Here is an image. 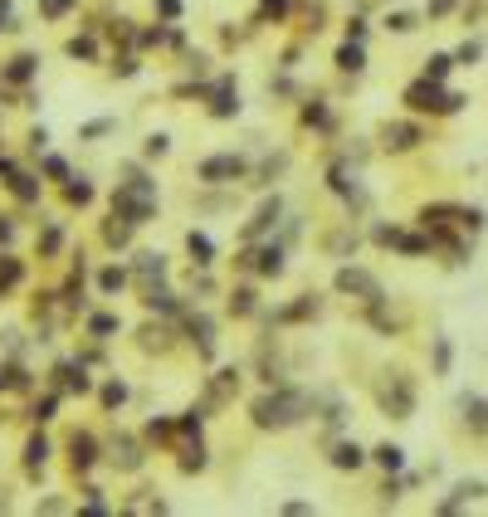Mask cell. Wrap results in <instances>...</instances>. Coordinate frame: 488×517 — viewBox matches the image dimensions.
I'll return each mask as SVG.
<instances>
[{"mask_svg":"<svg viewBox=\"0 0 488 517\" xmlns=\"http://www.w3.org/2000/svg\"><path fill=\"white\" fill-rule=\"evenodd\" d=\"M312 410V396L308 391H274V396H264V401H254V424L259 429H284V424H298L303 415Z\"/></svg>","mask_w":488,"mask_h":517,"instance_id":"obj_1","label":"cell"},{"mask_svg":"<svg viewBox=\"0 0 488 517\" xmlns=\"http://www.w3.org/2000/svg\"><path fill=\"white\" fill-rule=\"evenodd\" d=\"M112 210H117L127 224H147V220L157 215V181L132 176L127 186H117V191H112Z\"/></svg>","mask_w":488,"mask_h":517,"instance_id":"obj_2","label":"cell"},{"mask_svg":"<svg viewBox=\"0 0 488 517\" xmlns=\"http://www.w3.org/2000/svg\"><path fill=\"white\" fill-rule=\"evenodd\" d=\"M405 103L415 107V112H454L464 98H459V93H444L435 79H420V83L405 88Z\"/></svg>","mask_w":488,"mask_h":517,"instance_id":"obj_3","label":"cell"},{"mask_svg":"<svg viewBox=\"0 0 488 517\" xmlns=\"http://www.w3.org/2000/svg\"><path fill=\"white\" fill-rule=\"evenodd\" d=\"M337 293H362L367 303H376L381 298V283L367 269H337Z\"/></svg>","mask_w":488,"mask_h":517,"instance_id":"obj_4","label":"cell"},{"mask_svg":"<svg viewBox=\"0 0 488 517\" xmlns=\"http://www.w3.org/2000/svg\"><path fill=\"white\" fill-rule=\"evenodd\" d=\"M239 171H244V156H230V152H225V156H210V161H200V181H205V186L235 181Z\"/></svg>","mask_w":488,"mask_h":517,"instance_id":"obj_5","label":"cell"},{"mask_svg":"<svg viewBox=\"0 0 488 517\" xmlns=\"http://www.w3.org/2000/svg\"><path fill=\"white\" fill-rule=\"evenodd\" d=\"M381 405H386L395 419H410V410H415V391H410V381L400 376L395 386H386V396H381Z\"/></svg>","mask_w":488,"mask_h":517,"instance_id":"obj_6","label":"cell"},{"mask_svg":"<svg viewBox=\"0 0 488 517\" xmlns=\"http://www.w3.org/2000/svg\"><path fill=\"white\" fill-rule=\"evenodd\" d=\"M239 264H254L264 278H279V274H284V244H269V249H259V254H239Z\"/></svg>","mask_w":488,"mask_h":517,"instance_id":"obj_7","label":"cell"},{"mask_svg":"<svg viewBox=\"0 0 488 517\" xmlns=\"http://www.w3.org/2000/svg\"><path fill=\"white\" fill-rule=\"evenodd\" d=\"M381 142H386L390 152H410V147L420 142V127H415V122H386V127H381Z\"/></svg>","mask_w":488,"mask_h":517,"instance_id":"obj_8","label":"cell"},{"mask_svg":"<svg viewBox=\"0 0 488 517\" xmlns=\"http://www.w3.org/2000/svg\"><path fill=\"white\" fill-rule=\"evenodd\" d=\"M279 215H284V201H279V196H274V201H264V206H259V215L244 224V239H259V234H269V229L279 224Z\"/></svg>","mask_w":488,"mask_h":517,"instance_id":"obj_9","label":"cell"},{"mask_svg":"<svg viewBox=\"0 0 488 517\" xmlns=\"http://www.w3.org/2000/svg\"><path fill=\"white\" fill-rule=\"evenodd\" d=\"M239 112V93L230 88V79L215 83V98H210V117H235Z\"/></svg>","mask_w":488,"mask_h":517,"instance_id":"obj_10","label":"cell"},{"mask_svg":"<svg viewBox=\"0 0 488 517\" xmlns=\"http://www.w3.org/2000/svg\"><path fill=\"white\" fill-rule=\"evenodd\" d=\"M93 459H98V444L88 434H74V439H69V464L84 474V469H93Z\"/></svg>","mask_w":488,"mask_h":517,"instance_id":"obj_11","label":"cell"},{"mask_svg":"<svg viewBox=\"0 0 488 517\" xmlns=\"http://www.w3.org/2000/svg\"><path fill=\"white\" fill-rule=\"evenodd\" d=\"M59 376H64V391H74V396H88L93 391V381L84 376V361H64Z\"/></svg>","mask_w":488,"mask_h":517,"instance_id":"obj_12","label":"cell"},{"mask_svg":"<svg viewBox=\"0 0 488 517\" xmlns=\"http://www.w3.org/2000/svg\"><path fill=\"white\" fill-rule=\"evenodd\" d=\"M186 249H191V259L200 264V269H210V264H215V244H210V234L191 229V234H186Z\"/></svg>","mask_w":488,"mask_h":517,"instance_id":"obj_13","label":"cell"},{"mask_svg":"<svg viewBox=\"0 0 488 517\" xmlns=\"http://www.w3.org/2000/svg\"><path fill=\"white\" fill-rule=\"evenodd\" d=\"M191 337L200 342V356H215V327H210L205 312H195V317H191Z\"/></svg>","mask_w":488,"mask_h":517,"instance_id":"obj_14","label":"cell"},{"mask_svg":"<svg viewBox=\"0 0 488 517\" xmlns=\"http://www.w3.org/2000/svg\"><path fill=\"white\" fill-rule=\"evenodd\" d=\"M337 69H347V74H362V69H367V54H362L357 39H347V44L337 49Z\"/></svg>","mask_w":488,"mask_h":517,"instance_id":"obj_15","label":"cell"},{"mask_svg":"<svg viewBox=\"0 0 488 517\" xmlns=\"http://www.w3.org/2000/svg\"><path fill=\"white\" fill-rule=\"evenodd\" d=\"M44 459H49V439H44V434H34V439L25 444V469H29V474H39V469H44Z\"/></svg>","mask_w":488,"mask_h":517,"instance_id":"obj_16","label":"cell"},{"mask_svg":"<svg viewBox=\"0 0 488 517\" xmlns=\"http://www.w3.org/2000/svg\"><path fill=\"white\" fill-rule=\"evenodd\" d=\"M362 464H367V454L357 444H332V469H362Z\"/></svg>","mask_w":488,"mask_h":517,"instance_id":"obj_17","label":"cell"},{"mask_svg":"<svg viewBox=\"0 0 488 517\" xmlns=\"http://www.w3.org/2000/svg\"><path fill=\"white\" fill-rule=\"evenodd\" d=\"M371 459H376L381 469H390V474H395V469L405 464V449H400V444H376V449H371Z\"/></svg>","mask_w":488,"mask_h":517,"instance_id":"obj_18","label":"cell"},{"mask_svg":"<svg viewBox=\"0 0 488 517\" xmlns=\"http://www.w3.org/2000/svg\"><path fill=\"white\" fill-rule=\"evenodd\" d=\"M34 64H39L34 54H20V59H10V69H5V83H25V79L34 74Z\"/></svg>","mask_w":488,"mask_h":517,"instance_id":"obj_19","label":"cell"},{"mask_svg":"<svg viewBox=\"0 0 488 517\" xmlns=\"http://www.w3.org/2000/svg\"><path fill=\"white\" fill-rule=\"evenodd\" d=\"M112 464H117V469H137V464H142L137 444H132V439H117V444H112Z\"/></svg>","mask_w":488,"mask_h":517,"instance_id":"obj_20","label":"cell"},{"mask_svg":"<svg viewBox=\"0 0 488 517\" xmlns=\"http://www.w3.org/2000/svg\"><path fill=\"white\" fill-rule=\"evenodd\" d=\"M479 493H484V483H459V488L440 503V513H454V508H464V498H479Z\"/></svg>","mask_w":488,"mask_h":517,"instance_id":"obj_21","label":"cell"},{"mask_svg":"<svg viewBox=\"0 0 488 517\" xmlns=\"http://www.w3.org/2000/svg\"><path fill=\"white\" fill-rule=\"evenodd\" d=\"M137 274H142V278H161V274H166V259H161V254H137Z\"/></svg>","mask_w":488,"mask_h":517,"instance_id":"obj_22","label":"cell"},{"mask_svg":"<svg viewBox=\"0 0 488 517\" xmlns=\"http://www.w3.org/2000/svg\"><path fill=\"white\" fill-rule=\"evenodd\" d=\"M88 332H93L98 342H107V337L117 332V317H112V312H98V317H88Z\"/></svg>","mask_w":488,"mask_h":517,"instance_id":"obj_23","label":"cell"},{"mask_svg":"<svg viewBox=\"0 0 488 517\" xmlns=\"http://www.w3.org/2000/svg\"><path fill=\"white\" fill-rule=\"evenodd\" d=\"M147 308H152V312H176V293H166V288H147Z\"/></svg>","mask_w":488,"mask_h":517,"instance_id":"obj_24","label":"cell"},{"mask_svg":"<svg viewBox=\"0 0 488 517\" xmlns=\"http://www.w3.org/2000/svg\"><path fill=\"white\" fill-rule=\"evenodd\" d=\"M20 274H25V269H20V259L0 254V288H15V283H20Z\"/></svg>","mask_w":488,"mask_h":517,"instance_id":"obj_25","label":"cell"},{"mask_svg":"<svg viewBox=\"0 0 488 517\" xmlns=\"http://www.w3.org/2000/svg\"><path fill=\"white\" fill-rule=\"evenodd\" d=\"M449 69H454V59H449V54H435V59H430V69H425V79L444 83V79H449Z\"/></svg>","mask_w":488,"mask_h":517,"instance_id":"obj_26","label":"cell"},{"mask_svg":"<svg viewBox=\"0 0 488 517\" xmlns=\"http://www.w3.org/2000/svg\"><path fill=\"white\" fill-rule=\"evenodd\" d=\"M122 283H127V269H103V274H98V288H103V293H117Z\"/></svg>","mask_w":488,"mask_h":517,"instance_id":"obj_27","label":"cell"},{"mask_svg":"<svg viewBox=\"0 0 488 517\" xmlns=\"http://www.w3.org/2000/svg\"><path fill=\"white\" fill-rule=\"evenodd\" d=\"M235 386H239V371H220V376H215V386H210V396H215V401H225Z\"/></svg>","mask_w":488,"mask_h":517,"instance_id":"obj_28","label":"cell"},{"mask_svg":"<svg viewBox=\"0 0 488 517\" xmlns=\"http://www.w3.org/2000/svg\"><path fill=\"white\" fill-rule=\"evenodd\" d=\"M10 191H15L20 201H39V186H34V176H15V181H10Z\"/></svg>","mask_w":488,"mask_h":517,"instance_id":"obj_29","label":"cell"},{"mask_svg":"<svg viewBox=\"0 0 488 517\" xmlns=\"http://www.w3.org/2000/svg\"><path fill=\"white\" fill-rule=\"evenodd\" d=\"M64 196H69V206H88V201H93V186H88V181H69Z\"/></svg>","mask_w":488,"mask_h":517,"instance_id":"obj_30","label":"cell"},{"mask_svg":"<svg viewBox=\"0 0 488 517\" xmlns=\"http://www.w3.org/2000/svg\"><path fill=\"white\" fill-rule=\"evenodd\" d=\"M449 361H454V351H449V337H440V342H435V371H440V376H449Z\"/></svg>","mask_w":488,"mask_h":517,"instance_id":"obj_31","label":"cell"},{"mask_svg":"<svg viewBox=\"0 0 488 517\" xmlns=\"http://www.w3.org/2000/svg\"><path fill=\"white\" fill-rule=\"evenodd\" d=\"M122 401H127V386H122V381H107V386H103V405H107V410H117Z\"/></svg>","mask_w":488,"mask_h":517,"instance_id":"obj_32","label":"cell"},{"mask_svg":"<svg viewBox=\"0 0 488 517\" xmlns=\"http://www.w3.org/2000/svg\"><path fill=\"white\" fill-rule=\"evenodd\" d=\"M459 410H469V419H474V424H488V405L479 401V396H464V401H459Z\"/></svg>","mask_w":488,"mask_h":517,"instance_id":"obj_33","label":"cell"},{"mask_svg":"<svg viewBox=\"0 0 488 517\" xmlns=\"http://www.w3.org/2000/svg\"><path fill=\"white\" fill-rule=\"evenodd\" d=\"M308 312H317V298H303V303L284 308V312H279V322H298V317H308Z\"/></svg>","mask_w":488,"mask_h":517,"instance_id":"obj_34","label":"cell"},{"mask_svg":"<svg viewBox=\"0 0 488 517\" xmlns=\"http://www.w3.org/2000/svg\"><path fill=\"white\" fill-rule=\"evenodd\" d=\"M230 312H254V288H235V298H230Z\"/></svg>","mask_w":488,"mask_h":517,"instance_id":"obj_35","label":"cell"},{"mask_svg":"<svg viewBox=\"0 0 488 517\" xmlns=\"http://www.w3.org/2000/svg\"><path fill=\"white\" fill-rule=\"evenodd\" d=\"M303 122H308V127H332V117H327V107H322V103L303 107Z\"/></svg>","mask_w":488,"mask_h":517,"instance_id":"obj_36","label":"cell"},{"mask_svg":"<svg viewBox=\"0 0 488 517\" xmlns=\"http://www.w3.org/2000/svg\"><path fill=\"white\" fill-rule=\"evenodd\" d=\"M69 54H74V59H93V54H98V44L88 39V34H84V39H69Z\"/></svg>","mask_w":488,"mask_h":517,"instance_id":"obj_37","label":"cell"},{"mask_svg":"<svg viewBox=\"0 0 488 517\" xmlns=\"http://www.w3.org/2000/svg\"><path fill=\"white\" fill-rule=\"evenodd\" d=\"M181 469H186V474H195V469H205V449H200V444H195V449H186Z\"/></svg>","mask_w":488,"mask_h":517,"instance_id":"obj_38","label":"cell"},{"mask_svg":"<svg viewBox=\"0 0 488 517\" xmlns=\"http://www.w3.org/2000/svg\"><path fill=\"white\" fill-rule=\"evenodd\" d=\"M44 176H54V181H69V166H64L59 156H49V161H44Z\"/></svg>","mask_w":488,"mask_h":517,"instance_id":"obj_39","label":"cell"},{"mask_svg":"<svg viewBox=\"0 0 488 517\" xmlns=\"http://www.w3.org/2000/svg\"><path fill=\"white\" fill-rule=\"evenodd\" d=\"M69 5H74V0H39V10H44V15H49V20H59V15H64V10H69Z\"/></svg>","mask_w":488,"mask_h":517,"instance_id":"obj_40","label":"cell"},{"mask_svg":"<svg viewBox=\"0 0 488 517\" xmlns=\"http://www.w3.org/2000/svg\"><path fill=\"white\" fill-rule=\"evenodd\" d=\"M54 405H59V396H44V401L34 405V419H54Z\"/></svg>","mask_w":488,"mask_h":517,"instance_id":"obj_41","label":"cell"},{"mask_svg":"<svg viewBox=\"0 0 488 517\" xmlns=\"http://www.w3.org/2000/svg\"><path fill=\"white\" fill-rule=\"evenodd\" d=\"M390 29H395V34H410L415 20H410V15H390Z\"/></svg>","mask_w":488,"mask_h":517,"instance_id":"obj_42","label":"cell"},{"mask_svg":"<svg viewBox=\"0 0 488 517\" xmlns=\"http://www.w3.org/2000/svg\"><path fill=\"white\" fill-rule=\"evenodd\" d=\"M147 156H166V137H161V132L147 137Z\"/></svg>","mask_w":488,"mask_h":517,"instance_id":"obj_43","label":"cell"},{"mask_svg":"<svg viewBox=\"0 0 488 517\" xmlns=\"http://www.w3.org/2000/svg\"><path fill=\"white\" fill-rule=\"evenodd\" d=\"M103 132H112V122H107V117H98V122L84 127V137H103Z\"/></svg>","mask_w":488,"mask_h":517,"instance_id":"obj_44","label":"cell"},{"mask_svg":"<svg viewBox=\"0 0 488 517\" xmlns=\"http://www.w3.org/2000/svg\"><path fill=\"white\" fill-rule=\"evenodd\" d=\"M454 59H459V64H474V59H479V44H464V49H459Z\"/></svg>","mask_w":488,"mask_h":517,"instance_id":"obj_45","label":"cell"},{"mask_svg":"<svg viewBox=\"0 0 488 517\" xmlns=\"http://www.w3.org/2000/svg\"><path fill=\"white\" fill-rule=\"evenodd\" d=\"M289 10V0H264V15H284Z\"/></svg>","mask_w":488,"mask_h":517,"instance_id":"obj_46","label":"cell"},{"mask_svg":"<svg viewBox=\"0 0 488 517\" xmlns=\"http://www.w3.org/2000/svg\"><path fill=\"white\" fill-rule=\"evenodd\" d=\"M161 15H181V0H161Z\"/></svg>","mask_w":488,"mask_h":517,"instance_id":"obj_47","label":"cell"},{"mask_svg":"<svg viewBox=\"0 0 488 517\" xmlns=\"http://www.w3.org/2000/svg\"><path fill=\"white\" fill-rule=\"evenodd\" d=\"M5 239H10V224H0V244H5Z\"/></svg>","mask_w":488,"mask_h":517,"instance_id":"obj_48","label":"cell"}]
</instances>
